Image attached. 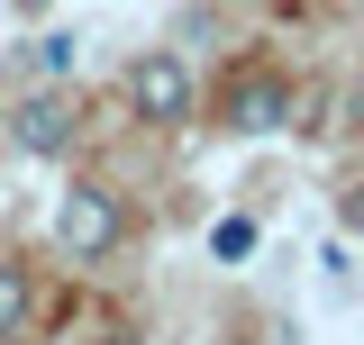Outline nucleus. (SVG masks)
<instances>
[{
  "label": "nucleus",
  "mask_w": 364,
  "mask_h": 345,
  "mask_svg": "<svg viewBox=\"0 0 364 345\" xmlns=\"http://www.w3.org/2000/svg\"><path fill=\"white\" fill-rule=\"evenodd\" d=\"M73 128H82V109L64 100V82H37L28 100H9V109H0V136H9L18 155H37V164L73 155Z\"/></svg>",
  "instance_id": "obj_1"
},
{
  "label": "nucleus",
  "mask_w": 364,
  "mask_h": 345,
  "mask_svg": "<svg viewBox=\"0 0 364 345\" xmlns=\"http://www.w3.org/2000/svg\"><path fill=\"white\" fill-rule=\"evenodd\" d=\"M119 236H128V218H119V191H100V182H73V191H64V209H55V246H64L73 263H100Z\"/></svg>",
  "instance_id": "obj_2"
},
{
  "label": "nucleus",
  "mask_w": 364,
  "mask_h": 345,
  "mask_svg": "<svg viewBox=\"0 0 364 345\" xmlns=\"http://www.w3.org/2000/svg\"><path fill=\"white\" fill-rule=\"evenodd\" d=\"M128 100H136L146 128H191V64H182L173 45L136 55V64H128Z\"/></svg>",
  "instance_id": "obj_3"
},
{
  "label": "nucleus",
  "mask_w": 364,
  "mask_h": 345,
  "mask_svg": "<svg viewBox=\"0 0 364 345\" xmlns=\"http://www.w3.org/2000/svg\"><path fill=\"white\" fill-rule=\"evenodd\" d=\"M282 119H291V91L273 82V73H255V82L228 91V128H237V136H273Z\"/></svg>",
  "instance_id": "obj_4"
},
{
  "label": "nucleus",
  "mask_w": 364,
  "mask_h": 345,
  "mask_svg": "<svg viewBox=\"0 0 364 345\" xmlns=\"http://www.w3.org/2000/svg\"><path fill=\"white\" fill-rule=\"evenodd\" d=\"M18 55H28V73H37V82H64V73H73V55H82V37H73V28H55V37L18 45Z\"/></svg>",
  "instance_id": "obj_5"
},
{
  "label": "nucleus",
  "mask_w": 364,
  "mask_h": 345,
  "mask_svg": "<svg viewBox=\"0 0 364 345\" xmlns=\"http://www.w3.org/2000/svg\"><path fill=\"white\" fill-rule=\"evenodd\" d=\"M28 309H37L28 263H0V336H18V327H28Z\"/></svg>",
  "instance_id": "obj_6"
},
{
  "label": "nucleus",
  "mask_w": 364,
  "mask_h": 345,
  "mask_svg": "<svg viewBox=\"0 0 364 345\" xmlns=\"http://www.w3.org/2000/svg\"><path fill=\"white\" fill-rule=\"evenodd\" d=\"M246 246H255V227H246V218H219V227H210V255H228V263H237Z\"/></svg>",
  "instance_id": "obj_7"
},
{
  "label": "nucleus",
  "mask_w": 364,
  "mask_h": 345,
  "mask_svg": "<svg viewBox=\"0 0 364 345\" xmlns=\"http://www.w3.org/2000/svg\"><path fill=\"white\" fill-rule=\"evenodd\" d=\"M9 9H18V18H37V9H46V0H9Z\"/></svg>",
  "instance_id": "obj_8"
},
{
  "label": "nucleus",
  "mask_w": 364,
  "mask_h": 345,
  "mask_svg": "<svg viewBox=\"0 0 364 345\" xmlns=\"http://www.w3.org/2000/svg\"><path fill=\"white\" fill-rule=\"evenodd\" d=\"M228 345H237V336H228Z\"/></svg>",
  "instance_id": "obj_9"
}]
</instances>
